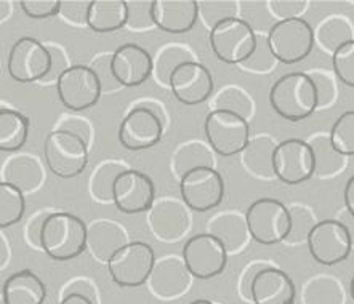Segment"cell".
<instances>
[{"mask_svg":"<svg viewBox=\"0 0 354 304\" xmlns=\"http://www.w3.org/2000/svg\"><path fill=\"white\" fill-rule=\"evenodd\" d=\"M88 226L69 211H53L44 222L40 250L55 261H71L87 250Z\"/></svg>","mask_w":354,"mask_h":304,"instance_id":"cell-1","label":"cell"},{"mask_svg":"<svg viewBox=\"0 0 354 304\" xmlns=\"http://www.w3.org/2000/svg\"><path fill=\"white\" fill-rule=\"evenodd\" d=\"M272 111L289 122H301L317 109V93L308 73L282 75L270 90Z\"/></svg>","mask_w":354,"mask_h":304,"instance_id":"cell-2","label":"cell"},{"mask_svg":"<svg viewBox=\"0 0 354 304\" xmlns=\"http://www.w3.org/2000/svg\"><path fill=\"white\" fill-rule=\"evenodd\" d=\"M250 237L261 245H276L287 240L292 229L290 210L274 197H260L245 211Z\"/></svg>","mask_w":354,"mask_h":304,"instance_id":"cell-3","label":"cell"},{"mask_svg":"<svg viewBox=\"0 0 354 304\" xmlns=\"http://www.w3.org/2000/svg\"><path fill=\"white\" fill-rule=\"evenodd\" d=\"M210 48L226 64H242L254 55L258 42L254 26L244 18L234 17L210 30Z\"/></svg>","mask_w":354,"mask_h":304,"instance_id":"cell-4","label":"cell"},{"mask_svg":"<svg viewBox=\"0 0 354 304\" xmlns=\"http://www.w3.org/2000/svg\"><path fill=\"white\" fill-rule=\"evenodd\" d=\"M44 157L48 170L58 178L71 180L87 169L90 152L84 140L69 131H50L44 143Z\"/></svg>","mask_w":354,"mask_h":304,"instance_id":"cell-5","label":"cell"},{"mask_svg":"<svg viewBox=\"0 0 354 304\" xmlns=\"http://www.w3.org/2000/svg\"><path fill=\"white\" fill-rule=\"evenodd\" d=\"M266 39L274 58L284 64H297L310 57L316 44L315 29L305 18L274 23Z\"/></svg>","mask_w":354,"mask_h":304,"instance_id":"cell-6","label":"cell"},{"mask_svg":"<svg viewBox=\"0 0 354 304\" xmlns=\"http://www.w3.org/2000/svg\"><path fill=\"white\" fill-rule=\"evenodd\" d=\"M204 131L210 148L223 157L242 154L252 140L249 120L227 111H210Z\"/></svg>","mask_w":354,"mask_h":304,"instance_id":"cell-7","label":"cell"},{"mask_svg":"<svg viewBox=\"0 0 354 304\" xmlns=\"http://www.w3.org/2000/svg\"><path fill=\"white\" fill-rule=\"evenodd\" d=\"M156 253L149 243L135 240L120 248L108 263L111 278L124 288L148 283L156 265Z\"/></svg>","mask_w":354,"mask_h":304,"instance_id":"cell-8","label":"cell"},{"mask_svg":"<svg viewBox=\"0 0 354 304\" xmlns=\"http://www.w3.org/2000/svg\"><path fill=\"white\" fill-rule=\"evenodd\" d=\"M7 70L18 84H34L47 79L52 70V55L47 44L34 37L18 39L10 48Z\"/></svg>","mask_w":354,"mask_h":304,"instance_id":"cell-9","label":"cell"},{"mask_svg":"<svg viewBox=\"0 0 354 304\" xmlns=\"http://www.w3.org/2000/svg\"><path fill=\"white\" fill-rule=\"evenodd\" d=\"M276 178L287 186H298L316 175V157L308 141L290 138L276 146L272 155Z\"/></svg>","mask_w":354,"mask_h":304,"instance_id":"cell-10","label":"cell"},{"mask_svg":"<svg viewBox=\"0 0 354 304\" xmlns=\"http://www.w3.org/2000/svg\"><path fill=\"white\" fill-rule=\"evenodd\" d=\"M57 93L64 108L80 113L98 103L103 88L90 66L73 64L58 77Z\"/></svg>","mask_w":354,"mask_h":304,"instance_id":"cell-11","label":"cell"},{"mask_svg":"<svg viewBox=\"0 0 354 304\" xmlns=\"http://www.w3.org/2000/svg\"><path fill=\"white\" fill-rule=\"evenodd\" d=\"M306 243L313 260L322 266L340 265L353 250L350 231L340 220L317 221L308 236Z\"/></svg>","mask_w":354,"mask_h":304,"instance_id":"cell-12","label":"cell"},{"mask_svg":"<svg viewBox=\"0 0 354 304\" xmlns=\"http://www.w3.org/2000/svg\"><path fill=\"white\" fill-rule=\"evenodd\" d=\"M180 194L189 210L197 213L214 210L225 199V180L216 169H196L180 180Z\"/></svg>","mask_w":354,"mask_h":304,"instance_id":"cell-13","label":"cell"},{"mask_svg":"<svg viewBox=\"0 0 354 304\" xmlns=\"http://www.w3.org/2000/svg\"><path fill=\"white\" fill-rule=\"evenodd\" d=\"M181 256H183L191 276L199 281H209V278L220 276L227 265V251L225 245L209 232L189 237L185 242Z\"/></svg>","mask_w":354,"mask_h":304,"instance_id":"cell-14","label":"cell"},{"mask_svg":"<svg viewBox=\"0 0 354 304\" xmlns=\"http://www.w3.org/2000/svg\"><path fill=\"white\" fill-rule=\"evenodd\" d=\"M165 126L153 111L131 106L129 114L120 122L119 143L127 151H146L160 143Z\"/></svg>","mask_w":354,"mask_h":304,"instance_id":"cell-15","label":"cell"},{"mask_svg":"<svg viewBox=\"0 0 354 304\" xmlns=\"http://www.w3.org/2000/svg\"><path fill=\"white\" fill-rule=\"evenodd\" d=\"M156 202V186L145 171L129 169L114 184V205L125 215L149 211Z\"/></svg>","mask_w":354,"mask_h":304,"instance_id":"cell-16","label":"cell"},{"mask_svg":"<svg viewBox=\"0 0 354 304\" xmlns=\"http://www.w3.org/2000/svg\"><path fill=\"white\" fill-rule=\"evenodd\" d=\"M215 82L209 68L197 61L181 64L170 79V90L176 99L185 106L205 103L214 95Z\"/></svg>","mask_w":354,"mask_h":304,"instance_id":"cell-17","label":"cell"},{"mask_svg":"<svg viewBox=\"0 0 354 304\" xmlns=\"http://www.w3.org/2000/svg\"><path fill=\"white\" fill-rule=\"evenodd\" d=\"M189 209L183 200L174 197H160L149 210V229L159 240L176 242L189 229Z\"/></svg>","mask_w":354,"mask_h":304,"instance_id":"cell-18","label":"cell"},{"mask_svg":"<svg viewBox=\"0 0 354 304\" xmlns=\"http://www.w3.org/2000/svg\"><path fill=\"white\" fill-rule=\"evenodd\" d=\"M191 277L193 276L186 267L183 256L167 255L156 261L148 287L151 293L160 300H175L188 292Z\"/></svg>","mask_w":354,"mask_h":304,"instance_id":"cell-19","label":"cell"},{"mask_svg":"<svg viewBox=\"0 0 354 304\" xmlns=\"http://www.w3.org/2000/svg\"><path fill=\"white\" fill-rule=\"evenodd\" d=\"M153 70V57L138 44H122L113 53V73L122 87H140L151 77Z\"/></svg>","mask_w":354,"mask_h":304,"instance_id":"cell-20","label":"cell"},{"mask_svg":"<svg viewBox=\"0 0 354 304\" xmlns=\"http://www.w3.org/2000/svg\"><path fill=\"white\" fill-rule=\"evenodd\" d=\"M154 26L167 34H186L199 19L196 0H153Z\"/></svg>","mask_w":354,"mask_h":304,"instance_id":"cell-21","label":"cell"},{"mask_svg":"<svg viewBox=\"0 0 354 304\" xmlns=\"http://www.w3.org/2000/svg\"><path fill=\"white\" fill-rule=\"evenodd\" d=\"M297 287L289 274L274 266L257 274L252 283L254 304H295Z\"/></svg>","mask_w":354,"mask_h":304,"instance_id":"cell-22","label":"cell"},{"mask_svg":"<svg viewBox=\"0 0 354 304\" xmlns=\"http://www.w3.org/2000/svg\"><path fill=\"white\" fill-rule=\"evenodd\" d=\"M127 243H130L127 231L115 221L97 220L88 226L87 248L100 263L108 265L111 258Z\"/></svg>","mask_w":354,"mask_h":304,"instance_id":"cell-23","label":"cell"},{"mask_svg":"<svg viewBox=\"0 0 354 304\" xmlns=\"http://www.w3.org/2000/svg\"><path fill=\"white\" fill-rule=\"evenodd\" d=\"M47 287L31 269L17 271L5 278L2 285L3 304H44Z\"/></svg>","mask_w":354,"mask_h":304,"instance_id":"cell-24","label":"cell"},{"mask_svg":"<svg viewBox=\"0 0 354 304\" xmlns=\"http://www.w3.org/2000/svg\"><path fill=\"white\" fill-rule=\"evenodd\" d=\"M42 164L31 154H19L5 162L2 167V182H8L23 192H34L44 184Z\"/></svg>","mask_w":354,"mask_h":304,"instance_id":"cell-25","label":"cell"},{"mask_svg":"<svg viewBox=\"0 0 354 304\" xmlns=\"http://www.w3.org/2000/svg\"><path fill=\"white\" fill-rule=\"evenodd\" d=\"M209 234L223 243L227 253L241 251L250 237L245 215L236 211H225L212 218L209 221Z\"/></svg>","mask_w":354,"mask_h":304,"instance_id":"cell-26","label":"cell"},{"mask_svg":"<svg viewBox=\"0 0 354 304\" xmlns=\"http://www.w3.org/2000/svg\"><path fill=\"white\" fill-rule=\"evenodd\" d=\"M129 7L124 0H92L87 26L97 34L115 32L127 26Z\"/></svg>","mask_w":354,"mask_h":304,"instance_id":"cell-27","label":"cell"},{"mask_svg":"<svg viewBox=\"0 0 354 304\" xmlns=\"http://www.w3.org/2000/svg\"><path fill=\"white\" fill-rule=\"evenodd\" d=\"M214 152L215 151L210 148V144L204 141H186L180 144L171 155V171L176 178L181 180L186 173L196 169H204V167L215 169Z\"/></svg>","mask_w":354,"mask_h":304,"instance_id":"cell-28","label":"cell"},{"mask_svg":"<svg viewBox=\"0 0 354 304\" xmlns=\"http://www.w3.org/2000/svg\"><path fill=\"white\" fill-rule=\"evenodd\" d=\"M276 143L271 136L258 135L250 140V143L242 152V164L250 175L261 180L276 178L272 169V155H274Z\"/></svg>","mask_w":354,"mask_h":304,"instance_id":"cell-29","label":"cell"},{"mask_svg":"<svg viewBox=\"0 0 354 304\" xmlns=\"http://www.w3.org/2000/svg\"><path fill=\"white\" fill-rule=\"evenodd\" d=\"M316 44L328 53H335L343 45L354 40V26L345 15H328L315 29Z\"/></svg>","mask_w":354,"mask_h":304,"instance_id":"cell-30","label":"cell"},{"mask_svg":"<svg viewBox=\"0 0 354 304\" xmlns=\"http://www.w3.org/2000/svg\"><path fill=\"white\" fill-rule=\"evenodd\" d=\"M29 119L18 111L0 109V151L17 152L29 138Z\"/></svg>","mask_w":354,"mask_h":304,"instance_id":"cell-31","label":"cell"},{"mask_svg":"<svg viewBox=\"0 0 354 304\" xmlns=\"http://www.w3.org/2000/svg\"><path fill=\"white\" fill-rule=\"evenodd\" d=\"M196 61L193 50L181 44H167L162 47L154 59V79L162 87L170 88V79L181 64Z\"/></svg>","mask_w":354,"mask_h":304,"instance_id":"cell-32","label":"cell"},{"mask_svg":"<svg viewBox=\"0 0 354 304\" xmlns=\"http://www.w3.org/2000/svg\"><path fill=\"white\" fill-rule=\"evenodd\" d=\"M308 143H310L313 152H315L317 176H321V178H330V176L342 173L343 169L346 167L348 159L333 148L330 135L316 133L311 136Z\"/></svg>","mask_w":354,"mask_h":304,"instance_id":"cell-33","label":"cell"},{"mask_svg":"<svg viewBox=\"0 0 354 304\" xmlns=\"http://www.w3.org/2000/svg\"><path fill=\"white\" fill-rule=\"evenodd\" d=\"M125 170H129V167L120 160L101 162L90 176V194L93 199L101 204L114 202V184Z\"/></svg>","mask_w":354,"mask_h":304,"instance_id":"cell-34","label":"cell"},{"mask_svg":"<svg viewBox=\"0 0 354 304\" xmlns=\"http://www.w3.org/2000/svg\"><path fill=\"white\" fill-rule=\"evenodd\" d=\"M212 111H227L250 120L255 111V103L249 91L239 85H226L215 95L212 101Z\"/></svg>","mask_w":354,"mask_h":304,"instance_id":"cell-35","label":"cell"},{"mask_svg":"<svg viewBox=\"0 0 354 304\" xmlns=\"http://www.w3.org/2000/svg\"><path fill=\"white\" fill-rule=\"evenodd\" d=\"M24 210V192L8 182H0V227L5 229L21 221Z\"/></svg>","mask_w":354,"mask_h":304,"instance_id":"cell-36","label":"cell"},{"mask_svg":"<svg viewBox=\"0 0 354 304\" xmlns=\"http://www.w3.org/2000/svg\"><path fill=\"white\" fill-rule=\"evenodd\" d=\"M303 300L305 304H343L340 282L327 276L315 277L306 285Z\"/></svg>","mask_w":354,"mask_h":304,"instance_id":"cell-37","label":"cell"},{"mask_svg":"<svg viewBox=\"0 0 354 304\" xmlns=\"http://www.w3.org/2000/svg\"><path fill=\"white\" fill-rule=\"evenodd\" d=\"M313 79L317 93V109H328L337 103L338 99V84L340 80L337 79L335 74L328 73L326 69L316 68L308 73Z\"/></svg>","mask_w":354,"mask_h":304,"instance_id":"cell-38","label":"cell"},{"mask_svg":"<svg viewBox=\"0 0 354 304\" xmlns=\"http://www.w3.org/2000/svg\"><path fill=\"white\" fill-rule=\"evenodd\" d=\"M330 141L345 157L354 155V111H346L335 120L330 130Z\"/></svg>","mask_w":354,"mask_h":304,"instance_id":"cell-39","label":"cell"},{"mask_svg":"<svg viewBox=\"0 0 354 304\" xmlns=\"http://www.w3.org/2000/svg\"><path fill=\"white\" fill-rule=\"evenodd\" d=\"M290 216H292V229L290 234L287 237V243H301L308 242V236L313 227L317 225L315 213L306 205L293 204L289 207Z\"/></svg>","mask_w":354,"mask_h":304,"instance_id":"cell-40","label":"cell"},{"mask_svg":"<svg viewBox=\"0 0 354 304\" xmlns=\"http://www.w3.org/2000/svg\"><path fill=\"white\" fill-rule=\"evenodd\" d=\"M199 3V18L205 23L210 30L216 24L225 21L227 18H234L237 13V2H209V0H201Z\"/></svg>","mask_w":354,"mask_h":304,"instance_id":"cell-41","label":"cell"},{"mask_svg":"<svg viewBox=\"0 0 354 304\" xmlns=\"http://www.w3.org/2000/svg\"><path fill=\"white\" fill-rule=\"evenodd\" d=\"M333 74L346 87L354 88V40L332 55Z\"/></svg>","mask_w":354,"mask_h":304,"instance_id":"cell-42","label":"cell"},{"mask_svg":"<svg viewBox=\"0 0 354 304\" xmlns=\"http://www.w3.org/2000/svg\"><path fill=\"white\" fill-rule=\"evenodd\" d=\"M276 58L272 55L270 45H268V39L258 37L257 48L252 57L241 64L242 69L250 70V73H270L276 68Z\"/></svg>","mask_w":354,"mask_h":304,"instance_id":"cell-43","label":"cell"},{"mask_svg":"<svg viewBox=\"0 0 354 304\" xmlns=\"http://www.w3.org/2000/svg\"><path fill=\"white\" fill-rule=\"evenodd\" d=\"M90 68L95 70L97 77L103 88V93H115L122 88V85L118 82L115 75L113 73V55L101 53L97 58H93Z\"/></svg>","mask_w":354,"mask_h":304,"instance_id":"cell-44","label":"cell"},{"mask_svg":"<svg viewBox=\"0 0 354 304\" xmlns=\"http://www.w3.org/2000/svg\"><path fill=\"white\" fill-rule=\"evenodd\" d=\"M19 7L31 19H48L62 12V0H21Z\"/></svg>","mask_w":354,"mask_h":304,"instance_id":"cell-45","label":"cell"},{"mask_svg":"<svg viewBox=\"0 0 354 304\" xmlns=\"http://www.w3.org/2000/svg\"><path fill=\"white\" fill-rule=\"evenodd\" d=\"M129 21L131 30H146L154 26L153 2H127Z\"/></svg>","mask_w":354,"mask_h":304,"instance_id":"cell-46","label":"cell"},{"mask_svg":"<svg viewBox=\"0 0 354 304\" xmlns=\"http://www.w3.org/2000/svg\"><path fill=\"white\" fill-rule=\"evenodd\" d=\"M55 130L69 131V133L79 136L80 140L85 141V144H87L88 148L93 143L95 131L87 117H80V115H64V117H62V120L58 122Z\"/></svg>","mask_w":354,"mask_h":304,"instance_id":"cell-47","label":"cell"},{"mask_svg":"<svg viewBox=\"0 0 354 304\" xmlns=\"http://www.w3.org/2000/svg\"><path fill=\"white\" fill-rule=\"evenodd\" d=\"M88 10L90 2H85V0L84 2L82 0H63L59 17H63L64 21L73 26H87Z\"/></svg>","mask_w":354,"mask_h":304,"instance_id":"cell-48","label":"cell"},{"mask_svg":"<svg viewBox=\"0 0 354 304\" xmlns=\"http://www.w3.org/2000/svg\"><path fill=\"white\" fill-rule=\"evenodd\" d=\"M308 7V2L305 0H274V2H268V8H270L271 15L279 21L292 18H301V13L305 12Z\"/></svg>","mask_w":354,"mask_h":304,"instance_id":"cell-49","label":"cell"},{"mask_svg":"<svg viewBox=\"0 0 354 304\" xmlns=\"http://www.w3.org/2000/svg\"><path fill=\"white\" fill-rule=\"evenodd\" d=\"M266 267H270L268 263L255 260L254 263H250V265L241 272L239 285H237V288H239L241 296L244 298L245 301H252V283H254L257 274L261 272L263 269H266Z\"/></svg>","mask_w":354,"mask_h":304,"instance_id":"cell-50","label":"cell"},{"mask_svg":"<svg viewBox=\"0 0 354 304\" xmlns=\"http://www.w3.org/2000/svg\"><path fill=\"white\" fill-rule=\"evenodd\" d=\"M47 47L50 50V55H52V70H50L48 77L45 79L44 82L57 84L59 75H62L66 69L71 68L68 53H66V50L59 44H47Z\"/></svg>","mask_w":354,"mask_h":304,"instance_id":"cell-51","label":"cell"},{"mask_svg":"<svg viewBox=\"0 0 354 304\" xmlns=\"http://www.w3.org/2000/svg\"><path fill=\"white\" fill-rule=\"evenodd\" d=\"M74 293L87 296V298H90V300L98 304V300H100L98 288L92 281H88V278L77 277V278H73V281H69L63 288L62 298L68 296V295H74Z\"/></svg>","mask_w":354,"mask_h":304,"instance_id":"cell-52","label":"cell"},{"mask_svg":"<svg viewBox=\"0 0 354 304\" xmlns=\"http://www.w3.org/2000/svg\"><path fill=\"white\" fill-rule=\"evenodd\" d=\"M52 213L53 211H50V210H42V211L35 213L32 218H29V221L26 225V239L32 247L40 248V236H42L44 222L50 215H52Z\"/></svg>","mask_w":354,"mask_h":304,"instance_id":"cell-53","label":"cell"},{"mask_svg":"<svg viewBox=\"0 0 354 304\" xmlns=\"http://www.w3.org/2000/svg\"><path fill=\"white\" fill-rule=\"evenodd\" d=\"M131 106H141V108H146L149 111H153V113L158 115V117L160 119L162 124H164V126L167 129V125H169V111H167L165 104L160 103L159 99H153V98H143V99H138L135 101L133 104Z\"/></svg>","mask_w":354,"mask_h":304,"instance_id":"cell-54","label":"cell"},{"mask_svg":"<svg viewBox=\"0 0 354 304\" xmlns=\"http://www.w3.org/2000/svg\"><path fill=\"white\" fill-rule=\"evenodd\" d=\"M343 199H345L346 211L350 213L351 216H354V175L351 176L350 180L346 181V186H345V196H343Z\"/></svg>","mask_w":354,"mask_h":304,"instance_id":"cell-55","label":"cell"},{"mask_svg":"<svg viewBox=\"0 0 354 304\" xmlns=\"http://www.w3.org/2000/svg\"><path fill=\"white\" fill-rule=\"evenodd\" d=\"M59 304H97V303L92 301L87 296L77 295V293H74V295H68V296L62 298V301H59Z\"/></svg>","mask_w":354,"mask_h":304,"instance_id":"cell-56","label":"cell"},{"mask_svg":"<svg viewBox=\"0 0 354 304\" xmlns=\"http://www.w3.org/2000/svg\"><path fill=\"white\" fill-rule=\"evenodd\" d=\"M340 221L348 227V231H350V236H351V240H353V247H354V216H351L350 213L345 211V215L340 218Z\"/></svg>","mask_w":354,"mask_h":304,"instance_id":"cell-57","label":"cell"},{"mask_svg":"<svg viewBox=\"0 0 354 304\" xmlns=\"http://www.w3.org/2000/svg\"><path fill=\"white\" fill-rule=\"evenodd\" d=\"M0 242H2V267H3V266H7V258H5V251L8 253V247H7V240H5L3 237L0 239Z\"/></svg>","mask_w":354,"mask_h":304,"instance_id":"cell-58","label":"cell"},{"mask_svg":"<svg viewBox=\"0 0 354 304\" xmlns=\"http://www.w3.org/2000/svg\"><path fill=\"white\" fill-rule=\"evenodd\" d=\"M189 304H215V303H212L210 300H204V298H201V300H196V301L189 303Z\"/></svg>","mask_w":354,"mask_h":304,"instance_id":"cell-59","label":"cell"},{"mask_svg":"<svg viewBox=\"0 0 354 304\" xmlns=\"http://www.w3.org/2000/svg\"><path fill=\"white\" fill-rule=\"evenodd\" d=\"M350 293H351V298L354 301V277L351 278V282H350Z\"/></svg>","mask_w":354,"mask_h":304,"instance_id":"cell-60","label":"cell"}]
</instances>
